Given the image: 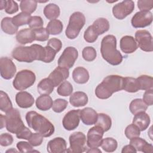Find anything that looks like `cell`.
Instances as JSON below:
<instances>
[{"instance_id": "obj_1", "label": "cell", "mask_w": 153, "mask_h": 153, "mask_svg": "<svg viewBox=\"0 0 153 153\" xmlns=\"http://www.w3.org/2000/svg\"><path fill=\"white\" fill-rule=\"evenodd\" d=\"M13 59L20 62L31 63L35 60L44 62L46 52L45 47L33 44L30 46H18L11 53Z\"/></svg>"}, {"instance_id": "obj_2", "label": "cell", "mask_w": 153, "mask_h": 153, "mask_svg": "<svg viewBox=\"0 0 153 153\" xmlns=\"http://www.w3.org/2000/svg\"><path fill=\"white\" fill-rule=\"evenodd\" d=\"M124 78L118 75L106 76L95 89V94L99 99L109 98L114 93L123 90Z\"/></svg>"}, {"instance_id": "obj_3", "label": "cell", "mask_w": 153, "mask_h": 153, "mask_svg": "<svg viewBox=\"0 0 153 153\" xmlns=\"http://www.w3.org/2000/svg\"><path fill=\"white\" fill-rule=\"evenodd\" d=\"M100 53L103 59L111 65H118L123 61V57L117 49V39L114 35H108L103 38Z\"/></svg>"}, {"instance_id": "obj_4", "label": "cell", "mask_w": 153, "mask_h": 153, "mask_svg": "<svg viewBox=\"0 0 153 153\" xmlns=\"http://www.w3.org/2000/svg\"><path fill=\"white\" fill-rule=\"evenodd\" d=\"M27 125L44 137L51 136L54 132V126L45 117L35 111H29L26 115Z\"/></svg>"}, {"instance_id": "obj_5", "label": "cell", "mask_w": 153, "mask_h": 153, "mask_svg": "<svg viewBox=\"0 0 153 153\" xmlns=\"http://www.w3.org/2000/svg\"><path fill=\"white\" fill-rule=\"evenodd\" d=\"M85 23V17L82 13L79 11L74 13L70 16L69 23L65 30V34L67 38L70 39L76 38Z\"/></svg>"}, {"instance_id": "obj_6", "label": "cell", "mask_w": 153, "mask_h": 153, "mask_svg": "<svg viewBox=\"0 0 153 153\" xmlns=\"http://www.w3.org/2000/svg\"><path fill=\"white\" fill-rule=\"evenodd\" d=\"M5 118L6 128L11 133L16 134L26 127L22 120L20 113L17 109L13 108L6 112Z\"/></svg>"}, {"instance_id": "obj_7", "label": "cell", "mask_w": 153, "mask_h": 153, "mask_svg": "<svg viewBox=\"0 0 153 153\" xmlns=\"http://www.w3.org/2000/svg\"><path fill=\"white\" fill-rule=\"evenodd\" d=\"M36 76L35 73L29 69H23L17 72L13 85L15 89L23 91L31 87L35 82Z\"/></svg>"}, {"instance_id": "obj_8", "label": "cell", "mask_w": 153, "mask_h": 153, "mask_svg": "<svg viewBox=\"0 0 153 153\" xmlns=\"http://www.w3.org/2000/svg\"><path fill=\"white\" fill-rule=\"evenodd\" d=\"M70 146L66 152L73 153H81L85 151L86 136L81 131H76L71 134L69 138Z\"/></svg>"}, {"instance_id": "obj_9", "label": "cell", "mask_w": 153, "mask_h": 153, "mask_svg": "<svg viewBox=\"0 0 153 153\" xmlns=\"http://www.w3.org/2000/svg\"><path fill=\"white\" fill-rule=\"evenodd\" d=\"M78 56V50L73 47H66L58 60V65L66 69L71 68Z\"/></svg>"}, {"instance_id": "obj_10", "label": "cell", "mask_w": 153, "mask_h": 153, "mask_svg": "<svg viewBox=\"0 0 153 153\" xmlns=\"http://www.w3.org/2000/svg\"><path fill=\"white\" fill-rule=\"evenodd\" d=\"M134 3L131 0L123 1L115 4L112 8L114 16L119 20H123L134 10Z\"/></svg>"}, {"instance_id": "obj_11", "label": "cell", "mask_w": 153, "mask_h": 153, "mask_svg": "<svg viewBox=\"0 0 153 153\" xmlns=\"http://www.w3.org/2000/svg\"><path fill=\"white\" fill-rule=\"evenodd\" d=\"M135 40L137 46L143 51L151 52L153 51L152 37L146 30H138L135 33Z\"/></svg>"}, {"instance_id": "obj_12", "label": "cell", "mask_w": 153, "mask_h": 153, "mask_svg": "<svg viewBox=\"0 0 153 153\" xmlns=\"http://www.w3.org/2000/svg\"><path fill=\"white\" fill-rule=\"evenodd\" d=\"M153 20L152 14L149 11H140L134 14L131 23L134 28H143L149 26Z\"/></svg>"}, {"instance_id": "obj_13", "label": "cell", "mask_w": 153, "mask_h": 153, "mask_svg": "<svg viewBox=\"0 0 153 153\" xmlns=\"http://www.w3.org/2000/svg\"><path fill=\"white\" fill-rule=\"evenodd\" d=\"M104 132L103 129L97 126L90 128L87 134V146L90 148L100 146Z\"/></svg>"}, {"instance_id": "obj_14", "label": "cell", "mask_w": 153, "mask_h": 153, "mask_svg": "<svg viewBox=\"0 0 153 153\" xmlns=\"http://www.w3.org/2000/svg\"><path fill=\"white\" fill-rule=\"evenodd\" d=\"M80 109H74L68 112L62 120L63 127L68 131L74 130L78 126L80 121Z\"/></svg>"}, {"instance_id": "obj_15", "label": "cell", "mask_w": 153, "mask_h": 153, "mask_svg": "<svg viewBox=\"0 0 153 153\" xmlns=\"http://www.w3.org/2000/svg\"><path fill=\"white\" fill-rule=\"evenodd\" d=\"M16 66L8 57H2L0 59L1 76L5 79H10L16 72Z\"/></svg>"}, {"instance_id": "obj_16", "label": "cell", "mask_w": 153, "mask_h": 153, "mask_svg": "<svg viewBox=\"0 0 153 153\" xmlns=\"http://www.w3.org/2000/svg\"><path fill=\"white\" fill-rule=\"evenodd\" d=\"M69 76V72L68 69L58 66L50 74L48 78L53 82L54 87H57L68 79Z\"/></svg>"}, {"instance_id": "obj_17", "label": "cell", "mask_w": 153, "mask_h": 153, "mask_svg": "<svg viewBox=\"0 0 153 153\" xmlns=\"http://www.w3.org/2000/svg\"><path fill=\"white\" fill-rule=\"evenodd\" d=\"M47 150L49 153L65 152L66 151V142L63 137H55L48 142Z\"/></svg>"}, {"instance_id": "obj_18", "label": "cell", "mask_w": 153, "mask_h": 153, "mask_svg": "<svg viewBox=\"0 0 153 153\" xmlns=\"http://www.w3.org/2000/svg\"><path fill=\"white\" fill-rule=\"evenodd\" d=\"M120 45L121 51L126 54L134 53L138 47L135 39L130 35L123 36L120 39Z\"/></svg>"}, {"instance_id": "obj_19", "label": "cell", "mask_w": 153, "mask_h": 153, "mask_svg": "<svg viewBox=\"0 0 153 153\" xmlns=\"http://www.w3.org/2000/svg\"><path fill=\"white\" fill-rule=\"evenodd\" d=\"M98 114L96 111L90 107L80 109L79 116L82 123L87 126L95 124L97 119Z\"/></svg>"}, {"instance_id": "obj_20", "label": "cell", "mask_w": 153, "mask_h": 153, "mask_svg": "<svg viewBox=\"0 0 153 153\" xmlns=\"http://www.w3.org/2000/svg\"><path fill=\"white\" fill-rule=\"evenodd\" d=\"M34 98L27 91H20L16 95V102L21 108H29L34 103Z\"/></svg>"}, {"instance_id": "obj_21", "label": "cell", "mask_w": 153, "mask_h": 153, "mask_svg": "<svg viewBox=\"0 0 153 153\" xmlns=\"http://www.w3.org/2000/svg\"><path fill=\"white\" fill-rule=\"evenodd\" d=\"M16 38L19 44L25 45L28 43H32L35 41V36L33 30L30 28H25L17 32Z\"/></svg>"}, {"instance_id": "obj_22", "label": "cell", "mask_w": 153, "mask_h": 153, "mask_svg": "<svg viewBox=\"0 0 153 153\" xmlns=\"http://www.w3.org/2000/svg\"><path fill=\"white\" fill-rule=\"evenodd\" d=\"M130 144L132 145L137 151H141L145 153H152L153 151V146L148 143L143 139L136 137L130 139Z\"/></svg>"}, {"instance_id": "obj_23", "label": "cell", "mask_w": 153, "mask_h": 153, "mask_svg": "<svg viewBox=\"0 0 153 153\" xmlns=\"http://www.w3.org/2000/svg\"><path fill=\"white\" fill-rule=\"evenodd\" d=\"M150 122V117L145 112L137 113L133 119V124L136 125L140 131L145 130L149 126Z\"/></svg>"}, {"instance_id": "obj_24", "label": "cell", "mask_w": 153, "mask_h": 153, "mask_svg": "<svg viewBox=\"0 0 153 153\" xmlns=\"http://www.w3.org/2000/svg\"><path fill=\"white\" fill-rule=\"evenodd\" d=\"M88 100L87 95L82 91H76L69 97V102L74 107L84 106L87 105Z\"/></svg>"}, {"instance_id": "obj_25", "label": "cell", "mask_w": 153, "mask_h": 153, "mask_svg": "<svg viewBox=\"0 0 153 153\" xmlns=\"http://www.w3.org/2000/svg\"><path fill=\"white\" fill-rule=\"evenodd\" d=\"M89 73L88 71L81 66L75 68L72 72L74 81L78 84H85L89 79Z\"/></svg>"}, {"instance_id": "obj_26", "label": "cell", "mask_w": 153, "mask_h": 153, "mask_svg": "<svg viewBox=\"0 0 153 153\" xmlns=\"http://www.w3.org/2000/svg\"><path fill=\"white\" fill-rule=\"evenodd\" d=\"M36 108L43 111L49 110L53 106V102L51 97L47 94H42L36 100Z\"/></svg>"}, {"instance_id": "obj_27", "label": "cell", "mask_w": 153, "mask_h": 153, "mask_svg": "<svg viewBox=\"0 0 153 153\" xmlns=\"http://www.w3.org/2000/svg\"><path fill=\"white\" fill-rule=\"evenodd\" d=\"M92 27L97 34V35H102L106 32H107L109 29V21L103 17L99 18L96 19L93 23Z\"/></svg>"}, {"instance_id": "obj_28", "label": "cell", "mask_w": 153, "mask_h": 153, "mask_svg": "<svg viewBox=\"0 0 153 153\" xmlns=\"http://www.w3.org/2000/svg\"><path fill=\"white\" fill-rule=\"evenodd\" d=\"M1 27L2 31L8 35H14L18 30V27L14 24L13 18L10 17H6L2 19L1 23Z\"/></svg>"}, {"instance_id": "obj_29", "label": "cell", "mask_w": 153, "mask_h": 153, "mask_svg": "<svg viewBox=\"0 0 153 153\" xmlns=\"http://www.w3.org/2000/svg\"><path fill=\"white\" fill-rule=\"evenodd\" d=\"M54 88V86L53 82L48 78H45L41 80L37 85L38 92L41 95H49L53 92Z\"/></svg>"}, {"instance_id": "obj_30", "label": "cell", "mask_w": 153, "mask_h": 153, "mask_svg": "<svg viewBox=\"0 0 153 153\" xmlns=\"http://www.w3.org/2000/svg\"><path fill=\"white\" fill-rule=\"evenodd\" d=\"M60 13V8L55 4L50 3L47 5L44 8V14L45 17L50 20L57 19Z\"/></svg>"}, {"instance_id": "obj_31", "label": "cell", "mask_w": 153, "mask_h": 153, "mask_svg": "<svg viewBox=\"0 0 153 153\" xmlns=\"http://www.w3.org/2000/svg\"><path fill=\"white\" fill-rule=\"evenodd\" d=\"M123 90L128 93H136L139 91L140 88L137 79L133 77H124Z\"/></svg>"}, {"instance_id": "obj_32", "label": "cell", "mask_w": 153, "mask_h": 153, "mask_svg": "<svg viewBox=\"0 0 153 153\" xmlns=\"http://www.w3.org/2000/svg\"><path fill=\"white\" fill-rule=\"evenodd\" d=\"M95 125L101 127L104 131H107L111 128L112 126L111 118L108 115L106 114H98L97 119Z\"/></svg>"}, {"instance_id": "obj_33", "label": "cell", "mask_w": 153, "mask_h": 153, "mask_svg": "<svg viewBox=\"0 0 153 153\" xmlns=\"http://www.w3.org/2000/svg\"><path fill=\"white\" fill-rule=\"evenodd\" d=\"M148 108V106L141 99H136L133 100L129 105V109L133 115L140 112H145Z\"/></svg>"}, {"instance_id": "obj_34", "label": "cell", "mask_w": 153, "mask_h": 153, "mask_svg": "<svg viewBox=\"0 0 153 153\" xmlns=\"http://www.w3.org/2000/svg\"><path fill=\"white\" fill-rule=\"evenodd\" d=\"M63 28V25L62 22L57 19L50 20L46 27L48 33L53 35L60 34L62 32Z\"/></svg>"}, {"instance_id": "obj_35", "label": "cell", "mask_w": 153, "mask_h": 153, "mask_svg": "<svg viewBox=\"0 0 153 153\" xmlns=\"http://www.w3.org/2000/svg\"><path fill=\"white\" fill-rule=\"evenodd\" d=\"M139 85V88L142 90H152L153 88V79L151 76L147 75H142L136 78Z\"/></svg>"}, {"instance_id": "obj_36", "label": "cell", "mask_w": 153, "mask_h": 153, "mask_svg": "<svg viewBox=\"0 0 153 153\" xmlns=\"http://www.w3.org/2000/svg\"><path fill=\"white\" fill-rule=\"evenodd\" d=\"M11 109H13V104L8 95L1 90L0 91V109L6 113Z\"/></svg>"}, {"instance_id": "obj_37", "label": "cell", "mask_w": 153, "mask_h": 153, "mask_svg": "<svg viewBox=\"0 0 153 153\" xmlns=\"http://www.w3.org/2000/svg\"><path fill=\"white\" fill-rule=\"evenodd\" d=\"M100 146L105 152H112L117 149L118 143L117 141L112 137H106L102 139Z\"/></svg>"}, {"instance_id": "obj_38", "label": "cell", "mask_w": 153, "mask_h": 153, "mask_svg": "<svg viewBox=\"0 0 153 153\" xmlns=\"http://www.w3.org/2000/svg\"><path fill=\"white\" fill-rule=\"evenodd\" d=\"M37 1L35 0H23L20 1V8L22 12L31 14L36 9Z\"/></svg>"}, {"instance_id": "obj_39", "label": "cell", "mask_w": 153, "mask_h": 153, "mask_svg": "<svg viewBox=\"0 0 153 153\" xmlns=\"http://www.w3.org/2000/svg\"><path fill=\"white\" fill-rule=\"evenodd\" d=\"M30 14L26 13L24 12L19 13L16 16H14L13 18V22L14 24L19 27L25 25H28L29 22L31 18Z\"/></svg>"}, {"instance_id": "obj_40", "label": "cell", "mask_w": 153, "mask_h": 153, "mask_svg": "<svg viewBox=\"0 0 153 153\" xmlns=\"http://www.w3.org/2000/svg\"><path fill=\"white\" fill-rule=\"evenodd\" d=\"M73 91V87L72 84L67 81H65L62 83H61L57 89V93L62 96H70Z\"/></svg>"}, {"instance_id": "obj_41", "label": "cell", "mask_w": 153, "mask_h": 153, "mask_svg": "<svg viewBox=\"0 0 153 153\" xmlns=\"http://www.w3.org/2000/svg\"><path fill=\"white\" fill-rule=\"evenodd\" d=\"M82 56L85 60L87 62H91L96 59L97 53L94 48L88 46L84 48L82 51Z\"/></svg>"}, {"instance_id": "obj_42", "label": "cell", "mask_w": 153, "mask_h": 153, "mask_svg": "<svg viewBox=\"0 0 153 153\" xmlns=\"http://www.w3.org/2000/svg\"><path fill=\"white\" fill-rule=\"evenodd\" d=\"M140 134V130L134 124L128 125L125 129V135L128 139H131L136 137H139Z\"/></svg>"}, {"instance_id": "obj_43", "label": "cell", "mask_w": 153, "mask_h": 153, "mask_svg": "<svg viewBox=\"0 0 153 153\" xmlns=\"http://www.w3.org/2000/svg\"><path fill=\"white\" fill-rule=\"evenodd\" d=\"M68 102L65 99H57L53 102L52 106L53 111L57 113L63 112L68 106Z\"/></svg>"}, {"instance_id": "obj_44", "label": "cell", "mask_w": 153, "mask_h": 153, "mask_svg": "<svg viewBox=\"0 0 153 153\" xmlns=\"http://www.w3.org/2000/svg\"><path fill=\"white\" fill-rule=\"evenodd\" d=\"M98 35L94 30L92 25L89 26L84 32V38L87 42L92 43L95 42L97 39Z\"/></svg>"}, {"instance_id": "obj_45", "label": "cell", "mask_w": 153, "mask_h": 153, "mask_svg": "<svg viewBox=\"0 0 153 153\" xmlns=\"http://www.w3.org/2000/svg\"><path fill=\"white\" fill-rule=\"evenodd\" d=\"M35 36V40L38 41H45L48 39L49 33L46 28L41 27L33 30Z\"/></svg>"}, {"instance_id": "obj_46", "label": "cell", "mask_w": 153, "mask_h": 153, "mask_svg": "<svg viewBox=\"0 0 153 153\" xmlns=\"http://www.w3.org/2000/svg\"><path fill=\"white\" fill-rule=\"evenodd\" d=\"M43 25H44V22L40 16H32L28 23V25L30 29L32 30L41 28L42 27Z\"/></svg>"}, {"instance_id": "obj_47", "label": "cell", "mask_w": 153, "mask_h": 153, "mask_svg": "<svg viewBox=\"0 0 153 153\" xmlns=\"http://www.w3.org/2000/svg\"><path fill=\"white\" fill-rule=\"evenodd\" d=\"M5 11L10 14L16 13L19 10V5L17 3L13 0L5 1Z\"/></svg>"}, {"instance_id": "obj_48", "label": "cell", "mask_w": 153, "mask_h": 153, "mask_svg": "<svg viewBox=\"0 0 153 153\" xmlns=\"http://www.w3.org/2000/svg\"><path fill=\"white\" fill-rule=\"evenodd\" d=\"M16 146L20 152H32L35 151L38 152L37 151L33 149V146L29 142L20 141L17 143Z\"/></svg>"}, {"instance_id": "obj_49", "label": "cell", "mask_w": 153, "mask_h": 153, "mask_svg": "<svg viewBox=\"0 0 153 153\" xmlns=\"http://www.w3.org/2000/svg\"><path fill=\"white\" fill-rule=\"evenodd\" d=\"M43 136L38 133H32L28 139L29 142L33 146H38L41 145L43 141Z\"/></svg>"}, {"instance_id": "obj_50", "label": "cell", "mask_w": 153, "mask_h": 153, "mask_svg": "<svg viewBox=\"0 0 153 153\" xmlns=\"http://www.w3.org/2000/svg\"><path fill=\"white\" fill-rule=\"evenodd\" d=\"M47 45L49 46L50 47L53 48L56 53H57L61 50L62 47V43L60 39L56 38H53L48 41Z\"/></svg>"}, {"instance_id": "obj_51", "label": "cell", "mask_w": 153, "mask_h": 153, "mask_svg": "<svg viewBox=\"0 0 153 153\" xmlns=\"http://www.w3.org/2000/svg\"><path fill=\"white\" fill-rule=\"evenodd\" d=\"M13 142V137L11 134L5 133L0 136V145L2 146H7L11 145Z\"/></svg>"}, {"instance_id": "obj_52", "label": "cell", "mask_w": 153, "mask_h": 153, "mask_svg": "<svg viewBox=\"0 0 153 153\" xmlns=\"http://www.w3.org/2000/svg\"><path fill=\"white\" fill-rule=\"evenodd\" d=\"M137 7L140 11H149L153 7V1L139 0L137 2Z\"/></svg>"}, {"instance_id": "obj_53", "label": "cell", "mask_w": 153, "mask_h": 153, "mask_svg": "<svg viewBox=\"0 0 153 153\" xmlns=\"http://www.w3.org/2000/svg\"><path fill=\"white\" fill-rule=\"evenodd\" d=\"M153 90H146L143 95V101L147 106H151L153 104Z\"/></svg>"}, {"instance_id": "obj_54", "label": "cell", "mask_w": 153, "mask_h": 153, "mask_svg": "<svg viewBox=\"0 0 153 153\" xmlns=\"http://www.w3.org/2000/svg\"><path fill=\"white\" fill-rule=\"evenodd\" d=\"M32 134V131L27 127H25L20 133L16 134V137L18 139H25L28 140V139H29Z\"/></svg>"}, {"instance_id": "obj_55", "label": "cell", "mask_w": 153, "mask_h": 153, "mask_svg": "<svg viewBox=\"0 0 153 153\" xmlns=\"http://www.w3.org/2000/svg\"><path fill=\"white\" fill-rule=\"evenodd\" d=\"M137 152V151L135 149V148H134L132 145H131L130 144L124 146L123 148L122 151H121V152H122V153H126V152Z\"/></svg>"}, {"instance_id": "obj_56", "label": "cell", "mask_w": 153, "mask_h": 153, "mask_svg": "<svg viewBox=\"0 0 153 153\" xmlns=\"http://www.w3.org/2000/svg\"><path fill=\"white\" fill-rule=\"evenodd\" d=\"M0 119H1V129L5 126V118L2 114H0Z\"/></svg>"}, {"instance_id": "obj_57", "label": "cell", "mask_w": 153, "mask_h": 153, "mask_svg": "<svg viewBox=\"0 0 153 153\" xmlns=\"http://www.w3.org/2000/svg\"><path fill=\"white\" fill-rule=\"evenodd\" d=\"M85 151L87 152H96H96H99V153H101L102 152V151L99 149H98L97 148H90L89 149L86 150Z\"/></svg>"}, {"instance_id": "obj_58", "label": "cell", "mask_w": 153, "mask_h": 153, "mask_svg": "<svg viewBox=\"0 0 153 153\" xmlns=\"http://www.w3.org/2000/svg\"><path fill=\"white\" fill-rule=\"evenodd\" d=\"M5 1H0V8L1 10H3L5 8Z\"/></svg>"}, {"instance_id": "obj_59", "label": "cell", "mask_w": 153, "mask_h": 153, "mask_svg": "<svg viewBox=\"0 0 153 153\" xmlns=\"http://www.w3.org/2000/svg\"><path fill=\"white\" fill-rule=\"evenodd\" d=\"M11 151H13V152H17L16 149H14L13 148H12L11 149H9V150H7V151H6V152H11Z\"/></svg>"}]
</instances>
